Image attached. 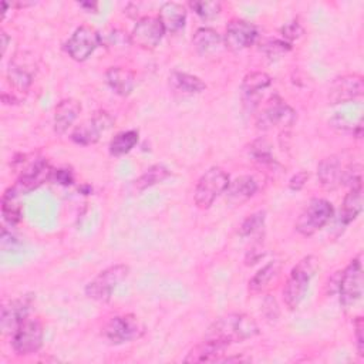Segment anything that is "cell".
<instances>
[{"instance_id": "1", "label": "cell", "mask_w": 364, "mask_h": 364, "mask_svg": "<svg viewBox=\"0 0 364 364\" xmlns=\"http://www.w3.org/2000/svg\"><path fill=\"white\" fill-rule=\"evenodd\" d=\"M259 334V326L253 317L245 313H228L216 318L205 333L203 338L222 344L240 343Z\"/></svg>"}, {"instance_id": "2", "label": "cell", "mask_w": 364, "mask_h": 364, "mask_svg": "<svg viewBox=\"0 0 364 364\" xmlns=\"http://www.w3.org/2000/svg\"><path fill=\"white\" fill-rule=\"evenodd\" d=\"M318 269V259L313 255L304 256L291 269L283 287V301L290 310H296L303 301L309 284Z\"/></svg>"}, {"instance_id": "3", "label": "cell", "mask_w": 364, "mask_h": 364, "mask_svg": "<svg viewBox=\"0 0 364 364\" xmlns=\"http://www.w3.org/2000/svg\"><path fill=\"white\" fill-rule=\"evenodd\" d=\"M230 179L229 175L219 166H212L205 173L199 178L195 192H193V199L195 205L199 209H208L210 205L215 202V199L223 193L229 185Z\"/></svg>"}, {"instance_id": "4", "label": "cell", "mask_w": 364, "mask_h": 364, "mask_svg": "<svg viewBox=\"0 0 364 364\" xmlns=\"http://www.w3.org/2000/svg\"><path fill=\"white\" fill-rule=\"evenodd\" d=\"M129 267L127 264H114L102 272H100L88 284L85 286V296L95 301H108L114 290L127 279Z\"/></svg>"}, {"instance_id": "5", "label": "cell", "mask_w": 364, "mask_h": 364, "mask_svg": "<svg viewBox=\"0 0 364 364\" xmlns=\"http://www.w3.org/2000/svg\"><path fill=\"white\" fill-rule=\"evenodd\" d=\"M333 213V205L327 199L314 198L303 208V210L297 216L294 228L300 235L311 236L318 232L324 225H327Z\"/></svg>"}, {"instance_id": "6", "label": "cell", "mask_w": 364, "mask_h": 364, "mask_svg": "<svg viewBox=\"0 0 364 364\" xmlns=\"http://www.w3.org/2000/svg\"><path fill=\"white\" fill-rule=\"evenodd\" d=\"M144 333V324L134 314L114 316L102 328V336L112 344H124L138 340Z\"/></svg>"}, {"instance_id": "7", "label": "cell", "mask_w": 364, "mask_h": 364, "mask_svg": "<svg viewBox=\"0 0 364 364\" xmlns=\"http://www.w3.org/2000/svg\"><path fill=\"white\" fill-rule=\"evenodd\" d=\"M44 330L38 318H24L14 330L11 337L13 350L18 355H30L37 353L43 346Z\"/></svg>"}, {"instance_id": "8", "label": "cell", "mask_w": 364, "mask_h": 364, "mask_svg": "<svg viewBox=\"0 0 364 364\" xmlns=\"http://www.w3.org/2000/svg\"><path fill=\"white\" fill-rule=\"evenodd\" d=\"M337 291L340 303L344 309L354 306L363 296V267L360 256L353 259L347 267L340 273Z\"/></svg>"}, {"instance_id": "9", "label": "cell", "mask_w": 364, "mask_h": 364, "mask_svg": "<svg viewBox=\"0 0 364 364\" xmlns=\"http://www.w3.org/2000/svg\"><path fill=\"white\" fill-rule=\"evenodd\" d=\"M296 118V111L287 102L279 97H273L257 115L256 125L259 129L289 128L294 124Z\"/></svg>"}, {"instance_id": "10", "label": "cell", "mask_w": 364, "mask_h": 364, "mask_svg": "<svg viewBox=\"0 0 364 364\" xmlns=\"http://www.w3.org/2000/svg\"><path fill=\"white\" fill-rule=\"evenodd\" d=\"M53 168L44 158H34L24 164L20 169V176L13 186L20 195L28 193L43 185L46 181L51 179Z\"/></svg>"}, {"instance_id": "11", "label": "cell", "mask_w": 364, "mask_h": 364, "mask_svg": "<svg viewBox=\"0 0 364 364\" xmlns=\"http://www.w3.org/2000/svg\"><path fill=\"white\" fill-rule=\"evenodd\" d=\"M101 44V34L91 26H80L65 43V51L75 61H85Z\"/></svg>"}, {"instance_id": "12", "label": "cell", "mask_w": 364, "mask_h": 364, "mask_svg": "<svg viewBox=\"0 0 364 364\" xmlns=\"http://www.w3.org/2000/svg\"><path fill=\"white\" fill-rule=\"evenodd\" d=\"M165 34V28L158 17L144 16L132 28L131 43L144 50H154Z\"/></svg>"}, {"instance_id": "13", "label": "cell", "mask_w": 364, "mask_h": 364, "mask_svg": "<svg viewBox=\"0 0 364 364\" xmlns=\"http://www.w3.org/2000/svg\"><path fill=\"white\" fill-rule=\"evenodd\" d=\"M257 38V28L255 24L243 18H233L228 23L223 44L230 51H242L250 47Z\"/></svg>"}, {"instance_id": "14", "label": "cell", "mask_w": 364, "mask_h": 364, "mask_svg": "<svg viewBox=\"0 0 364 364\" xmlns=\"http://www.w3.org/2000/svg\"><path fill=\"white\" fill-rule=\"evenodd\" d=\"M364 81L358 74H346L337 77L328 88L327 98L330 104H341L353 101L363 95Z\"/></svg>"}, {"instance_id": "15", "label": "cell", "mask_w": 364, "mask_h": 364, "mask_svg": "<svg viewBox=\"0 0 364 364\" xmlns=\"http://www.w3.org/2000/svg\"><path fill=\"white\" fill-rule=\"evenodd\" d=\"M112 125V118L107 111H98L92 118L75 127L71 134V139L80 145L95 144L100 134Z\"/></svg>"}, {"instance_id": "16", "label": "cell", "mask_w": 364, "mask_h": 364, "mask_svg": "<svg viewBox=\"0 0 364 364\" xmlns=\"http://www.w3.org/2000/svg\"><path fill=\"white\" fill-rule=\"evenodd\" d=\"M31 306V297L23 296L14 300H10L1 309L0 327L4 334L14 333V330L20 326V323L28 317V310Z\"/></svg>"}, {"instance_id": "17", "label": "cell", "mask_w": 364, "mask_h": 364, "mask_svg": "<svg viewBox=\"0 0 364 364\" xmlns=\"http://www.w3.org/2000/svg\"><path fill=\"white\" fill-rule=\"evenodd\" d=\"M228 346L222 344L215 340L203 338L199 344L192 347L186 357L183 358L185 363H216L223 358Z\"/></svg>"}, {"instance_id": "18", "label": "cell", "mask_w": 364, "mask_h": 364, "mask_svg": "<svg viewBox=\"0 0 364 364\" xmlns=\"http://www.w3.org/2000/svg\"><path fill=\"white\" fill-rule=\"evenodd\" d=\"M346 166L341 165L337 155H330L320 161L317 166V176L320 183L327 189H336L344 183Z\"/></svg>"}, {"instance_id": "19", "label": "cell", "mask_w": 364, "mask_h": 364, "mask_svg": "<svg viewBox=\"0 0 364 364\" xmlns=\"http://www.w3.org/2000/svg\"><path fill=\"white\" fill-rule=\"evenodd\" d=\"M81 111V104L74 98H65L60 101L54 111V131L63 135L77 119Z\"/></svg>"}, {"instance_id": "20", "label": "cell", "mask_w": 364, "mask_h": 364, "mask_svg": "<svg viewBox=\"0 0 364 364\" xmlns=\"http://www.w3.org/2000/svg\"><path fill=\"white\" fill-rule=\"evenodd\" d=\"M158 18L162 23L165 31L176 33L185 26L186 7L176 1H166L159 7Z\"/></svg>"}, {"instance_id": "21", "label": "cell", "mask_w": 364, "mask_h": 364, "mask_svg": "<svg viewBox=\"0 0 364 364\" xmlns=\"http://www.w3.org/2000/svg\"><path fill=\"white\" fill-rule=\"evenodd\" d=\"M105 80L111 90L122 97L129 95L135 87V74L124 67H109L105 73Z\"/></svg>"}, {"instance_id": "22", "label": "cell", "mask_w": 364, "mask_h": 364, "mask_svg": "<svg viewBox=\"0 0 364 364\" xmlns=\"http://www.w3.org/2000/svg\"><path fill=\"white\" fill-rule=\"evenodd\" d=\"M257 191V182L250 175L237 176L235 181L229 182L226 188V199L233 205H240L242 202L252 198Z\"/></svg>"}, {"instance_id": "23", "label": "cell", "mask_w": 364, "mask_h": 364, "mask_svg": "<svg viewBox=\"0 0 364 364\" xmlns=\"http://www.w3.org/2000/svg\"><path fill=\"white\" fill-rule=\"evenodd\" d=\"M223 44V37L212 27H200L192 37V46L200 55L216 53Z\"/></svg>"}, {"instance_id": "24", "label": "cell", "mask_w": 364, "mask_h": 364, "mask_svg": "<svg viewBox=\"0 0 364 364\" xmlns=\"http://www.w3.org/2000/svg\"><path fill=\"white\" fill-rule=\"evenodd\" d=\"M361 208H363V183L357 182L351 185V189L344 196L341 210H340L343 225L351 223L361 212Z\"/></svg>"}, {"instance_id": "25", "label": "cell", "mask_w": 364, "mask_h": 364, "mask_svg": "<svg viewBox=\"0 0 364 364\" xmlns=\"http://www.w3.org/2000/svg\"><path fill=\"white\" fill-rule=\"evenodd\" d=\"M34 68L30 67L27 63H21L17 58L10 61L7 70V80L9 84L17 91H27L33 82Z\"/></svg>"}, {"instance_id": "26", "label": "cell", "mask_w": 364, "mask_h": 364, "mask_svg": "<svg viewBox=\"0 0 364 364\" xmlns=\"http://www.w3.org/2000/svg\"><path fill=\"white\" fill-rule=\"evenodd\" d=\"M280 270H282V263L279 260H273V262H269L267 264H264L250 279V282H249V291L252 294L263 291L270 284V282L274 280L279 276Z\"/></svg>"}, {"instance_id": "27", "label": "cell", "mask_w": 364, "mask_h": 364, "mask_svg": "<svg viewBox=\"0 0 364 364\" xmlns=\"http://www.w3.org/2000/svg\"><path fill=\"white\" fill-rule=\"evenodd\" d=\"M169 84L176 91L185 92V94H198L206 90V84L199 77L188 73H181V71L171 73Z\"/></svg>"}, {"instance_id": "28", "label": "cell", "mask_w": 364, "mask_h": 364, "mask_svg": "<svg viewBox=\"0 0 364 364\" xmlns=\"http://www.w3.org/2000/svg\"><path fill=\"white\" fill-rule=\"evenodd\" d=\"M18 196H20V193L13 186L6 189L1 196V213H3L4 220L10 225L18 223L23 216Z\"/></svg>"}, {"instance_id": "29", "label": "cell", "mask_w": 364, "mask_h": 364, "mask_svg": "<svg viewBox=\"0 0 364 364\" xmlns=\"http://www.w3.org/2000/svg\"><path fill=\"white\" fill-rule=\"evenodd\" d=\"M272 82V78L269 74L263 73V71H253L245 75L243 81H242V92L245 95V98H252L255 95H257L262 90L267 88Z\"/></svg>"}, {"instance_id": "30", "label": "cell", "mask_w": 364, "mask_h": 364, "mask_svg": "<svg viewBox=\"0 0 364 364\" xmlns=\"http://www.w3.org/2000/svg\"><path fill=\"white\" fill-rule=\"evenodd\" d=\"M138 142V132L134 129L122 131L117 134L109 142V152L115 156L128 154Z\"/></svg>"}, {"instance_id": "31", "label": "cell", "mask_w": 364, "mask_h": 364, "mask_svg": "<svg viewBox=\"0 0 364 364\" xmlns=\"http://www.w3.org/2000/svg\"><path fill=\"white\" fill-rule=\"evenodd\" d=\"M171 175L169 169L164 165H152L149 166L136 181H135V188L138 191H144L149 186H154L162 181H165Z\"/></svg>"}, {"instance_id": "32", "label": "cell", "mask_w": 364, "mask_h": 364, "mask_svg": "<svg viewBox=\"0 0 364 364\" xmlns=\"http://www.w3.org/2000/svg\"><path fill=\"white\" fill-rule=\"evenodd\" d=\"M189 7L203 20H212L215 18L222 9V4L219 1H203V0H195L189 1Z\"/></svg>"}, {"instance_id": "33", "label": "cell", "mask_w": 364, "mask_h": 364, "mask_svg": "<svg viewBox=\"0 0 364 364\" xmlns=\"http://www.w3.org/2000/svg\"><path fill=\"white\" fill-rule=\"evenodd\" d=\"M291 48V46L284 41V40H279V38H270L267 41H264L260 46V50L269 57V58H279L283 54H286L289 50Z\"/></svg>"}, {"instance_id": "34", "label": "cell", "mask_w": 364, "mask_h": 364, "mask_svg": "<svg viewBox=\"0 0 364 364\" xmlns=\"http://www.w3.org/2000/svg\"><path fill=\"white\" fill-rule=\"evenodd\" d=\"M264 210H259L252 213L250 216H247L242 225L239 226V235L240 236H249L252 233H255L256 230H259L260 228H263L264 225Z\"/></svg>"}, {"instance_id": "35", "label": "cell", "mask_w": 364, "mask_h": 364, "mask_svg": "<svg viewBox=\"0 0 364 364\" xmlns=\"http://www.w3.org/2000/svg\"><path fill=\"white\" fill-rule=\"evenodd\" d=\"M250 152L253 155V158L262 164H272L273 162V156H272V149L270 145L266 139H256L252 146H250Z\"/></svg>"}, {"instance_id": "36", "label": "cell", "mask_w": 364, "mask_h": 364, "mask_svg": "<svg viewBox=\"0 0 364 364\" xmlns=\"http://www.w3.org/2000/svg\"><path fill=\"white\" fill-rule=\"evenodd\" d=\"M131 43V36H127V33H124L119 28H114L111 30L107 37H105V47L107 48H125L128 47Z\"/></svg>"}, {"instance_id": "37", "label": "cell", "mask_w": 364, "mask_h": 364, "mask_svg": "<svg viewBox=\"0 0 364 364\" xmlns=\"http://www.w3.org/2000/svg\"><path fill=\"white\" fill-rule=\"evenodd\" d=\"M282 36H283V40L287 41L290 44V41L293 40H297L299 37H301V34L304 33L303 27L297 23V21H290L287 24H284L280 30Z\"/></svg>"}, {"instance_id": "38", "label": "cell", "mask_w": 364, "mask_h": 364, "mask_svg": "<svg viewBox=\"0 0 364 364\" xmlns=\"http://www.w3.org/2000/svg\"><path fill=\"white\" fill-rule=\"evenodd\" d=\"M354 333H355V347L360 357H364V318L361 316L355 317L354 321Z\"/></svg>"}, {"instance_id": "39", "label": "cell", "mask_w": 364, "mask_h": 364, "mask_svg": "<svg viewBox=\"0 0 364 364\" xmlns=\"http://www.w3.org/2000/svg\"><path fill=\"white\" fill-rule=\"evenodd\" d=\"M51 179L55 181V183H60V185H70V183H73L74 176H73L71 169L60 168V169H54L53 171Z\"/></svg>"}, {"instance_id": "40", "label": "cell", "mask_w": 364, "mask_h": 364, "mask_svg": "<svg viewBox=\"0 0 364 364\" xmlns=\"http://www.w3.org/2000/svg\"><path fill=\"white\" fill-rule=\"evenodd\" d=\"M263 311L269 320H276L279 317V307L274 297L267 296L263 303Z\"/></svg>"}, {"instance_id": "41", "label": "cell", "mask_w": 364, "mask_h": 364, "mask_svg": "<svg viewBox=\"0 0 364 364\" xmlns=\"http://www.w3.org/2000/svg\"><path fill=\"white\" fill-rule=\"evenodd\" d=\"M307 179H309V173L304 171H300L296 175H293L291 179L289 181V188L291 191H300L306 185Z\"/></svg>"}, {"instance_id": "42", "label": "cell", "mask_w": 364, "mask_h": 364, "mask_svg": "<svg viewBox=\"0 0 364 364\" xmlns=\"http://www.w3.org/2000/svg\"><path fill=\"white\" fill-rule=\"evenodd\" d=\"M0 37H1V53L4 54V51H6V47H7V44H9V37H7V34H6L4 31H1Z\"/></svg>"}, {"instance_id": "43", "label": "cell", "mask_w": 364, "mask_h": 364, "mask_svg": "<svg viewBox=\"0 0 364 364\" xmlns=\"http://www.w3.org/2000/svg\"><path fill=\"white\" fill-rule=\"evenodd\" d=\"M80 6H82V7H87L88 10H91V9L97 10V3H91V1H81V3H80Z\"/></svg>"}, {"instance_id": "44", "label": "cell", "mask_w": 364, "mask_h": 364, "mask_svg": "<svg viewBox=\"0 0 364 364\" xmlns=\"http://www.w3.org/2000/svg\"><path fill=\"white\" fill-rule=\"evenodd\" d=\"M361 131H363V124H361V121L357 124V128H355V135H357V138H361Z\"/></svg>"}]
</instances>
